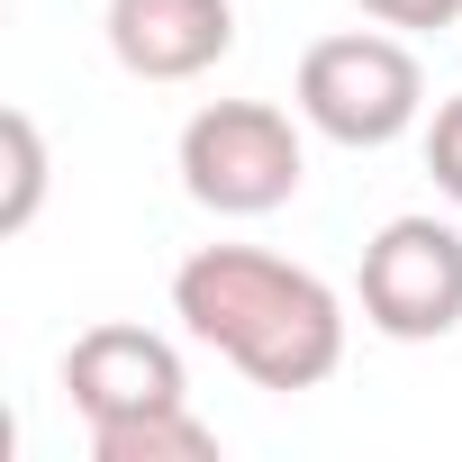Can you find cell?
Returning a JSON list of instances; mask_svg holds the SVG:
<instances>
[{"label":"cell","instance_id":"30bf717a","mask_svg":"<svg viewBox=\"0 0 462 462\" xmlns=\"http://www.w3.org/2000/svg\"><path fill=\"white\" fill-rule=\"evenodd\" d=\"M363 19H381V28H453L462 19V0H354Z\"/></svg>","mask_w":462,"mask_h":462},{"label":"cell","instance_id":"7a4b0ae2","mask_svg":"<svg viewBox=\"0 0 462 462\" xmlns=\"http://www.w3.org/2000/svg\"><path fill=\"white\" fill-rule=\"evenodd\" d=\"M291 100H300V118H309L327 145L381 154V145H399V136L426 118V73H417V55L372 19V28L318 37V46L300 55Z\"/></svg>","mask_w":462,"mask_h":462},{"label":"cell","instance_id":"52a82bcc","mask_svg":"<svg viewBox=\"0 0 462 462\" xmlns=\"http://www.w3.org/2000/svg\"><path fill=\"white\" fill-rule=\"evenodd\" d=\"M100 462H217V426H199L190 408H154V417H118L91 426Z\"/></svg>","mask_w":462,"mask_h":462},{"label":"cell","instance_id":"6da1fadb","mask_svg":"<svg viewBox=\"0 0 462 462\" xmlns=\"http://www.w3.org/2000/svg\"><path fill=\"white\" fill-rule=\"evenodd\" d=\"M172 318L208 354H226L254 390H282V399L336 381L345 363V300L309 263H282L263 245H199L172 273Z\"/></svg>","mask_w":462,"mask_h":462},{"label":"cell","instance_id":"5b68a950","mask_svg":"<svg viewBox=\"0 0 462 462\" xmlns=\"http://www.w3.org/2000/svg\"><path fill=\"white\" fill-rule=\"evenodd\" d=\"M64 390L91 426H118V417H154V408H190V372L172 354V336L154 327H82L73 354H64Z\"/></svg>","mask_w":462,"mask_h":462},{"label":"cell","instance_id":"8992f818","mask_svg":"<svg viewBox=\"0 0 462 462\" xmlns=\"http://www.w3.org/2000/svg\"><path fill=\"white\" fill-rule=\"evenodd\" d=\"M109 55L136 82H199L236 55V0H109Z\"/></svg>","mask_w":462,"mask_h":462},{"label":"cell","instance_id":"3957f363","mask_svg":"<svg viewBox=\"0 0 462 462\" xmlns=\"http://www.w3.org/2000/svg\"><path fill=\"white\" fill-rule=\"evenodd\" d=\"M309 181V145L273 100H208L181 127V190L217 217H273Z\"/></svg>","mask_w":462,"mask_h":462},{"label":"cell","instance_id":"277c9868","mask_svg":"<svg viewBox=\"0 0 462 462\" xmlns=\"http://www.w3.org/2000/svg\"><path fill=\"white\" fill-rule=\"evenodd\" d=\"M354 300H363V327L390 336V345H435V336H453V327H462V226H453V217H426V208L390 217L381 236L363 245Z\"/></svg>","mask_w":462,"mask_h":462},{"label":"cell","instance_id":"9c48e42d","mask_svg":"<svg viewBox=\"0 0 462 462\" xmlns=\"http://www.w3.org/2000/svg\"><path fill=\"white\" fill-rule=\"evenodd\" d=\"M426 172H435V190L462 208V91L435 109V127H426Z\"/></svg>","mask_w":462,"mask_h":462},{"label":"cell","instance_id":"ba28073f","mask_svg":"<svg viewBox=\"0 0 462 462\" xmlns=\"http://www.w3.org/2000/svg\"><path fill=\"white\" fill-rule=\"evenodd\" d=\"M0 154H10V190H0V236H28L46 208V136L28 109H0Z\"/></svg>","mask_w":462,"mask_h":462}]
</instances>
